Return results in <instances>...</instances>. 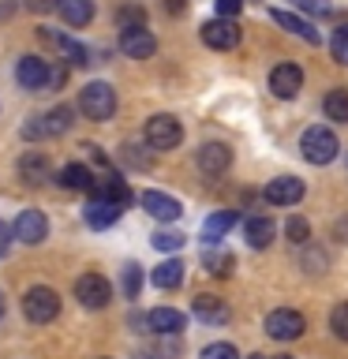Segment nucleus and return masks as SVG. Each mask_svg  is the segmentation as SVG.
Segmentation results:
<instances>
[{
  "label": "nucleus",
  "mask_w": 348,
  "mask_h": 359,
  "mask_svg": "<svg viewBox=\"0 0 348 359\" xmlns=\"http://www.w3.org/2000/svg\"><path fill=\"white\" fill-rule=\"evenodd\" d=\"M195 165H199L202 176H225V172H229V165H232V150L225 142H206L199 150Z\"/></svg>",
  "instance_id": "2eb2a0df"
},
{
  "label": "nucleus",
  "mask_w": 348,
  "mask_h": 359,
  "mask_svg": "<svg viewBox=\"0 0 348 359\" xmlns=\"http://www.w3.org/2000/svg\"><path fill=\"white\" fill-rule=\"evenodd\" d=\"M11 236L27 247H38L45 236H49V221H45L41 210H22L15 217V224H11Z\"/></svg>",
  "instance_id": "9d476101"
},
{
  "label": "nucleus",
  "mask_w": 348,
  "mask_h": 359,
  "mask_svg": "<svg viewBox=\"0 0 348 359\" xmlns=\"http://www.w3.org/2000/svg\"><path fill=\"white\" fill-rule=\"evenodd\" d=\"M116 22H120V30L142 27V22H146V8H139V4H123V8L116 11Z\"/></svg>",
  "instance_id": "7c9ffc66"
},
{
  "label": "nucleus",
  "mask_w": 348,
  "mask_h": 359,
  "mask_svg": "<svg viewBox=\"0 0 348 359\" xmlns=\"http://www.w3.org/2000/svg\"><path fill=\"white\" fill-rule=\"evenodd\" d=\"M277 359H292V355H277Z\"/></svg>",
  "instance_id": "c03bdc74"
},
{
  "label": "nucleus",
  "mask_w": 348,
  "mask_h": 359,
  "mask_svg": "<svg viewBox=\"0 0 348 359\" xmlns=\"http://www.w3.org/2000/svg\"><path fill=\"white\" fill-rule=\"evenodd\" d=\"M4 311H8V303H4V292H0V318H4Z\"/></svg>",
  "instance_id": "79ce46f5"
},
{
  "label": "nucleus",
  "mask_w": 348,
  "mask_h": 359,
  "mask_svg": "<svg viewBox=\"0 0 348 359\" xmlns=\"http://www.w3.org/2000/svg\"><path fill=\"white\" fill-rule=\"evenodd\" d=\"M27 8L34 11V15H49V11L60 8V0H27Z\"/></svg>",
  "instance_id": "58836bf2"
},
{
  "label": "nucleus",
  "mask_w": 348,
  "mask_h": 359,
  "mask_svg": "<svg viewBox=\"0 0 348 359\" xmlns=\"http://www.w3.org/2000/svg\"><path fill=\"white\" fill-rule=\"evenodd\" d=\"M49 72H53L49 60H41V56H22L15 64V83L22 90H30V94H45V90H49Z\"/></svg>",
  "instance_id": "6e6552de"
},
{
  "label": "nucleus",
  "mask_w": 348,
  "mask_h": 359,
  "mask_svg": "<svg viewBox=\"0 0 348 359\" xmlns=\"http://www.w3.org/2000/svg\"><path fill=\"white\" fill-rule=\"evenodd\" d=\"M274 232H277V224L269 217H247V224H243V236L255 251H262V247L274 243Z\"/></svg>",
  "instance_id": "393cba45"
},
{
  "label": "nucleus",
  "mask_w": 348,
  "mask_h": 359,
  "mask_svg": "<svg viewBox=\"0 0 348 359\" xmlns=\"http://www.w3.org/2000/svg\"><path fill=\"white\" fill-rule=\"evenodd\" d=\"M247 359H266V355H262V352H255V355H247Z\"/></svg>",
  "instance_id": "37998d69"
},
{
  "label": "nucleus",
  "mask_w": 348,
  "mask_h": 359,
  "mask_svg": "<svg viewBox=\"0 0 348 359\" xmlns=\"http://www.w3.org/2000/svg\"><path fill=\"white\" fill-rule=\"evenodd\" d=\"M79 112H83L86 120L94 123H105L112 120V112H116V90H112L109 83H86L83 90H79Z\"/></svg>",
  "instance_id": "f03ea898"
},
{
  "label": "nucleus",
  "mask_w": 348,
  "mask_h": 359,
  "mask_svg": "<svg viewBox=\"0 0 348 359\" xmlns=\"http://www.w3.org/2000/svg\"><path fill=\"white\" fill-rule=\"evenodd\" d=\"M303 180L300 176H277V180H269L266 191H262V198L266 202H274V206H296V202L303 198Z\"/></svg>",
  "instance_id": "4468645a"
},
{
  "label": "nucleus",
  "mask_w": 348,
  "mask_h": 359,
  "mask_svg": "<svg viewBox=\"0 0 348 359\" xmlns=\"http://www.w3.org/2000/svg\"><path fill=\"white\" fill-rule=\"evenodd\" d=\"M269 90H274V97L292 101L303 90V67L300 64H277L269 72Z\"/></svg>",
  "instance_id": "9b49d317"
},
{
  "label": "nucleus",
  "mask_w": 348,
  "mask_h": 359,
  "mask_svg": "<svg viewBox=\"0 0 348 359\" xmlns=\"http://www.w3.org/2000/svg\"><path fill=\"white\" fill-rule=\"evenodd\" d=\"M330 53H333V60H337V64H344V67H348V22H341V27L333 30Z\"/></svg>",
  "instance_id": "473e14b6"
},
{
  "label": "nucleus",
  "mask_w": 348,
  "mask_h": 359,
  "mask_svg": "<svg viewBox=\"0 0 348 359\" xmlns=\"http://www.w3.org/2000/svg\"><path fill=\"white\" fill-rule=\"evenodd\" d=\"M330 330H333L337 341H348V299L333 307V314H330Z\"/></svg>",
  "instance_id": "72a5a7b5"
},
{
  "label": "nucleus",
  "mask_w": 348,
  "mask_h": 359,
  "mask_svg": "<svg viewBox=\"0 0 348 359\" xmlns=\"http://www.w3.org/2000/svg\"><path fill=\"white\" fill-rule=\"evenodd\" d=\"M187 4H184V0H165V11H168V15H180V11H184Z\"/></svg>",
  "instance_id": "a19ab883"
},
{
  "label": "nucleus",
  "mask_w": 348,
  "mask_h": 359,
  "mask_svg": "<svg viewBox=\"0 0 348 359\" xmlns=\"http://www.w3.org/2000/svg\"><path fill=\"white\" fill-rule=\"evenodd\" d=\"M19 176L27 180V184H45V180L53 176V165H49V157H45L41 150H27L19 157Z\"/></svg>",
  "instance_id": "412c9836"
},
{
  "label": "nucleus",
  "mask_w": 348,
  "mask_h": 359,
  "mask_svg": "<svg viewBox=\"0 0 348 359\" xmlns=\"http://www.w3.org/2000/svg\"><path fill=\"white\" fill-rule=\"evenodd\" d=\"M288 4L300 8L303 15H330V11H333L330 0H288Z\"/></svg>",
  "instance_id": "c9c22d12"
},
{
  "label": "nucleus",
  "mask_w": 348,
  "mask_h": 359,
  "mask_svg": "<svg viewBox=\"0 0 348 359\" xmlns=\"http://www.w3.org/2000/svg\"><path fill=\"white\" fill-rule=\"evenodd\" d=\"M322 112H326V120H333V123H348V90L344 86L330 90V94L322 97Z\"/></svg>",
  "instance_id": "bb28decb"
},
{
  "label": "nucleus",
  "mask_w": 348,
  "mask_h": 359,
  "mask_svg": "<svg viewBox=\"0 0 348 359\" xmlns=\"http://www.w3.org/2000/svg\"><path fill=\"white\" fill-rule=\"evenodd\" d=\"M8 251H11V229H8L4 221H0V258H4Z\"/></svg>",
  "instance_id": "ea45409f"
},
{
  "label": "nucleus",
  "mask_w": 348,
  "mask_h": 359,
  "mask_svg": "<svg viewBox=\"0 0 348 359\" xmlns=\"http://www.w3.org/2000/svg\"><path fill=\"white\" fill-rule=\"evenodd\" d=\"M142 146H123V161H131L135 168H150V157L146 154H139Z\"/></svg>",
  "instance_id": "4c0bfd02"
},
{
  "label": "nucleus",
  "mask_w": 348,
  "mask_h": 359,
  "mask_svg": "<svg viewBox=\"0 0 348 359\" xmlns=\"http://www.w3.org/2000/svg\"><path fill=\"white\" fill-rule=\"evenodd\" d=\"M150 280H154V288H161V292L180 288L184 285V262H180V258H165L161 266H154Z\"/></svg>",
  "instance_id": "b1692460"
},
{
  "label": "nucleus",
  "mask_w": 348,
  "mask_h": 359,
  "mask_svg": "<svg viewBox=\"0 0 348 359\" xmlns=\"http://www.w3.org/2000/svg\"><path fill=\"white\" fill-rule=\"evenodd\" d=\"M243 11V0H218V19H236Z\"/></svg>",
  "instance_id": "e433bc0d"
},
{
  "label": "nucleus",
  "mask_w": 348,
  "mask_h": 359,
  "mask_svg": "<svg viewBox=\"0 0 348 359\" xmlns=\"http://www.w3.org/2000/svg\"><path fill=\"white\" fill-rule=\"evenodd\" d=\"M75 123V109L72 105H56L45 116H30L22 123V139H60V135L72 131Z\"/></svg>",
  "instance_id": "7ed1b4c3"
},
{
  "label": "nucleus",
  "mask_w": 348,
  "mask_h": 359,
  "mask_svg": "<svg viewBox=\"0 0 348 359\" xmlns=\"http://www.w3.org/2000/svg\"><path fill=\"white\" fill-rule=\"evenodd\" d=\"M269 15H274V22H277L281 30L296 34V38H303L307 45H322V34L314 30V27H311V22L303 19V15H296V11H281V8H277V11H269Z\"/></svg>",
  "instance_id": "aec40b11"
},
{
  "label": "nucleus",
  "mask_w": 348,
  "mask_h": 359,
  "mask_svg": "<svg viewBox=\"0 0 348 359\" xmlns=\"http://www.w3.org/2000/svg\"><path fill=\"white\" fill-rule=\"evenodd\" d=\"M56 184H60L64 191H94L98 187V176L90 172L86 165L72 161V165H64L60 172H56Z\"/></svg>",
  "instance_id": "5701e85b"
},
{
  "label": "nucleus",
  "mask_w": 348,
  "mask_h": 359,
  "mask_svg": "<svg viewBox=\"0 0 348 359\" xmlns=\"http://www.w3.org/2000/svg\"><path fill=\"white\" fill-rule=\"evenodd\" d=\"M22 314H27V322L34 325H49L56 314H60V296L49 288V285H34L22 292Z\"/></svg>",
  "instance_id": "20e7f679"
},
{
  "label": "nucleus",
  "mask_w": 348,
  "mask_h": 359,
  "mask_svg": "<svg viewBox=\"0 0 348 359\" xmlns=\"http://www.w3.org/2000/svg\"><path fill=\"white\" fill-rule=\"evenodd\" d=\"M142 325L157 337H176V333H184L187 318H184V311H176V307H154L150 314H142Z\"/></svg>",
  "instance_id": "ddd939ff"
},
{
  "label": "nucleus",
  "mask_w": 348,
  "mask_h": 359,
  "mask_svg": "<svg viewBox=\"0 0 348 359\" xmlns=\"http://www.w3.org/2000/svg\"><path fill=\"white\" fill-rule=\"evenodd\" d=\"M142 139H146V146H150V154H154V150H176V146L184 142V128H180L176 116H168V112H157V116L146 120Z\"/></svg>",
  "instance_id": "39448f33"
},
{
  "label": "nucleus",
  "mask_w": 348,
  "mask_h": 359,
  "mask_svg": "<svg viewBox=\"0 0 348 359\" xmlns=\"http://www.w3.org/2000/svg\"><path fill=\"white\" fill-rule=\"evenodd\" d=\"M120 288H123V299H135V296H139V288H142V269L135 266V262H128V266H123Z\"/></svg>",
  "instance_id": "c85d7f7f"
},
{
  "label": "nucleus",
  "mask_w": 348,
  "mask_h": 359,
  "mask_svg": "<svg viewBox=\"0 0 348 359\" xmlns=\"http://www.w3.org/2000/svg\"><path fill=\"white\" fill-rule=\"evenodd\" d=\"M41 38L49 41V45H56L64 60H72L75 67H86V64H90V49H86V45H79L75 38H67V34H56V30H49V27H41Z\"/></svg>",
  "instance_id": "6ab92c4d"
},
{
  "label": "nucleus",
  "mask_w": 348,
  "mask_h": 359,
  "mask_svg": "<svg viewBox=\"0 0 348 359\" xmlns=\"http://www.w3.org/2000/svg\"><path fill=\"white\" fill-rule=\"evenodd\" d=\"M191 311H195V318L206 322V325H225V322H229V303H225L221 296H210V292L195 296Z\"/></svg>",
  "instance_id": "a211bd4d"
},
{
  "label": "nucleus",
  "mask_w": 348,
  "mask_h": 359,
  "mask_svg": "<svg viewBox=\"0 0 348 359\" xmlns=\"http://www.w3.org/2000/svg\"><path fill=\"white\" fill-rule=\"evenodd\" d=\"M199 359H240V352H236L229 341H213V344L202 348V355H199Z\"/></svg>",
  "instance_id": "f704fd0d"
},
{
  "label": "nucleus",
  "mask_w": 348,
  "mask_h": 359,
  "mask_svg": "<svg viewBox=\"0 0 348 359\" xmlns=\"http://www.w3.org/2000/svg\"><path fill=\"white\" fill-rule=\"evenodd\" d=\"M157 251H165V255H176L180 247H184V232H173V229H161V232H154V240H150Z\"/></svg>",
  "instance_id": "c756f323"
},
{
  "label": "nucleus",
  "mask_w": 348,
  "mask_h": 359,
  "mask_svg": "<svg viewBox=\"0 0 348 359\" xmlns=\"http://www.w3.org/2000/svg\"><path fill=\"white\" fill-rule=\"evenodd\" d=\"M262 330H266L269 341H300L303 330H307V318H303L300 311H292V307H277V311L266 314Z\"/></svg>",
  "instance_id": "423d86ee"
},
{
  "label": "nucleus",
  "mask_w": 348,
  "mask_h": 359,
  "mask_svg": "<svg viewBox=\"0 0 348 359\" xmlns=\"http://www.w3.org/2000/svg\"><path fill=\"white\" fill-rule=\"evenodd\" d=\"M202 266H206V273H213V277H229L232 266H236V258L229 251H206V255H202Z\"/></svg>",
  "instance_id": "cd10ccee"
},
{
  "label": "nucleus",
  "mask_w": 348,
  "mask_h": 359,
  "mask_svg": "<svg viewBox=\"0 0 348 359\" xmlns=\"http://www.w3.org/2000/svg\"><path fill=\"white\" fill-rule=\"evenodd\" d=\"M120 213H123V206H116V202L94 195V198L86 202V210H83V221L90 224V229H109V224L120 221Z\"/></svg>",
  "instance_id": "f3484780"
},
{
  "label": "nucleus",
  "mask_w": 348,
  "mask_h": 359,
  "mask_svg": "<svg viewBox=\"0 0 348 359\" xmlns=\"http://www.w3.org/2000/svg\"><path fill=\"white\" fill-rule=\"evenodd\" d=\"M75 299L83 303L86 311H105L112 299V285L101 273H83L75 280Z\"/></svg>",
  "instance_id": "0eeeda50"
},
{
  "label": "nucleus",
  "mask_w": 348,
  "mask_h": 359,
  "mask_svg": "<svg viewBox=\"0 0 348 359\" xmlns=\"http://www.w3.org/2000/svg\"><path fill=\"white\" fill-rule=\"evenodd\" d=\"M56 11H60V15H64V22H67V27H86V22L90 19H94V0H60V8H56Z\"/></svg>",
  "instance_id": "a878e982"
},
{
  "label": "nucleus",
  "mask_w": 348,
  "mask_h": 359,
  "mask_svg": "<svg viewBox=\"0 0 348 359\" xmlns=\"http://www.w3.org/2000/svg\"><path fill=\"white\" fill-rule=\"evenodd\" d=\"M139 202H142V210L161 224H173V221H180V213H184V206H180L173 195H165V191H142Z\"/></svg>",
  "instance_id": "f8f14e48"
},
{
  "label": "nucleus",
  "mask_w": 348,
  "mask_h": 359,
  "mask_svg": "<svg viewBox=\"0 0 348 359\" xmlns=\"http://www.w3.org/2000/svg\"><path fill=\"white\" fill-rule=\"evenodd\" d=\"M344 161H348V157H344Z\"/></svg>",
  "instance_id": "a18cd8bd"
},
{
  "label": "nucleus",
  "mask_w": 348,
  "mask_h": 359,
  "mask_svg": "<svg viewBox=\"0 0 348 359\" xmlns=\"http://www.w3.org/2000/svg\"><path fill=\"white\" fill-rule=\"evenodd\" d=\"M199 34H202V41L218 53H229L240 45V22L236 19H210V22H202Z\"/></svg>",
  "instance_id": "1a4fd4ad"
},
{
  "label": "nucleus",
  "mask_w": 348,
  "mask_h": 359,
  "mask_svg": "<svg viewBox=\"0 0 348 359\" xmlns=\"http://www.w3.org/2000/svg\"><path fill=\"white\" fill-rule=\"evenodd\" d=\"M120 49H123V56H131V60H146V56L157 53V38L146 27L120 30Z\"/></svg>",
  "instance_id": "dca6fc26"
},
{
  "label": "nucleus",
  "mask_w": 348,
  "mask_h": 359,
  "mask_svg": "<svg viewBox=\"0 0 348 359\" xmlns=\"http://www.w3.org/2000/svg\"><path fill=\"white\" fill-rule=\"evenodd\" d=\"M285 236H288V243L307 247V243H311V224L303 221V217H288V224H285Z\"/></svg>",
  "instance_id": "2f4dec72"
},
{
  "label": "nucleus",
  "mask_w": 348,
  "mask_h": 359,
  "mask_svg": "<svg viewBox=\"0 0 348 359\" xmlns=\"http://www.w3.org/2000/svg\"><path fill=\"white\" fill-rule=\"evenodd\" d=\"M236 213L232 210H218V213H210L206 221H202V243L206 247H218V240H225L232 229H236Z\"/></svg>",
  "instance_id": "4be33fe9"
},
{
  "label": "nucleus",
  "mask_w": 348,
  "mask_h": 359,
  "mask_svg": "<svg viewBox=\"0 0 348 359\" xmlns=\"http://www.w3.org/2000/svg\"><path fill=\"white\" fill-rule=\"evenodd\" d=\"M300 154L307 165H330L337 154H341V142H337L333 128H326V123H311L307 131L300 135Z\"/></svg>",
  "instance_id": "f257e3e1"
}]
</instances>
